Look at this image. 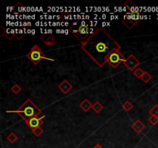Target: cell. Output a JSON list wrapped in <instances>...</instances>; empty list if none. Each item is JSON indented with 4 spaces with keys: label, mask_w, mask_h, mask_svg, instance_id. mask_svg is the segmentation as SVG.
<instances>
[{
    "label": "cell",
    "mask_w": 158,
    "mask_h": 148,
    "mask_svg": "<svg viewBox=\"0 0 158 148\" xmlns=\"http://www.w3.org/2000/svg\"><path fill=\"white\" fill-rule=\"evenodd\" d=\"M124 6L130 11L129 12H133L136 11V4L132 0H128L126 2H124Z\"/></svg>",
    "instance_id": "4fadbf2b"
},
{
    "label": "cell",
    "mask_w": 158,
    "mask_h": 148,
    "mask_svg": "<svg viewBox=\"0 0 158 148\" xmlns=\"http://www.w3.org/2000/svg\"><path fill=\"white\" fill-rule=\"evenodd\" d=\"M58 88H59V90H60L62 93H63L64 94H66L68 92H69L71 89H73V85H72L67 79H64V80L58 86Z\"/></svg>",
    "instance_id": "30bf717a"
},
{
    "label": "cell",
    "mask_w": 158,
    "mask_h": 148,
    "mask_svg": "<svg viewBox=\"0 0 158 148\" xmlns=\"http://www.w3.org/2000/svg\"><path fill=\"white\" fill-rule=\"evenodd\" d=\"M40 39L43 41V43L46 45V46H53L55 42H56V39H55L54 36H53L52 33H44V34L42 35L40 37Z\"/></svg>",
    "instance_id": "9c48e42d"
},
{
    "label": "cell",
    "mask_w": 158,
    "mask_h": 148,
    "mask_svg": "<svg viewBox=\"0 0 158 148\" xmlns=\"http://www.w3.org/2000/svg\"><path fill=\"white\" fill-rule=\"evenodd\" d=\"M92 148H103V147L101 146V145H100V144H97L95 145V146L93 147H92Z\"/></svg>",
    "instance_id": "484cf974"
},
{
    "label": "cell",
    "mask_w": 158,
    "mask_h": 148,
    "mask_svg": "<svg viewBox=\"0 0 158 148\" xmlns=\"http://www.w3.org/2000/svg\"><path fill=\"white\" fill-rule=\"evenodd\" d=\"M126 58L120 53V50L112 52L107 59V63L113 68H117L121 63H124Z\"/></svg>",
    "instance_id": "5b68a950"
},
{
    "label": "cell",
    "mask_w": 158,
    "mask_h": 148,
    "mask_svg": "<svg viewBox=\"0 0 158 148\" xmlns=\"http://www.w3.org/2000/svg\"><path fill=\"white\" fill-rule=\"evenodd\" d=\"M6 32H7V29L3 27V26H0V36H3L6 34Z\"/></svg>",
    "instance_id": "d4e9b609"
},
{
    "label": "cell",
    "mask_w": 158,
    "mask_h": 148,
    "mask_svg": "<svg viewBox=\"0 0 158 148\" xmlns=\"http://www.w3.org/2000/svg\"><path fill=\"white\" fill-rule=\"evenodd\" d=\"M43 132L44 131H43V130L41 127H38V128H36V129H34V130H33V134H34L36 137H40L41 135L43 134Z\"/></svg>",
    "instance_id": "7402d4cb"
},
{
    "label": "cell",
    "mask_w": 158,
    "mask_h": 148,
    "mask_svg": "<svg viewBox=\"0 0 158 148\" xmlns=\"http://www.w3.org/2000/svg\"><path fill=\"white\" fill-rule=\"evenodd\" d=\"M26 57L35 65L39 64L40 63V61L43 60V59H46V60L52 61V62L54 61L53 59L48 58V57L46 56L44 53L42 52V49H40V47L37 46V45H34L32 47L31 50L29 52V53H27Z\"/></svg>",
    "instance_id": "277c9868"
},
{
    "label": "cell",
    "mask_w": 158,
    "mask_h": 148,
    "mask_svg": "<svg viewBox=\"0 0 158 148\" xmlns=\"http://www.w3.org/2000/svg\"><path fill=\"white\" fill-rule=\"evenodd\" d=\"M18 140V137L14 134V133H11L8 137H7V140L11 144H14L16 140Z\"/></svg>",
    "instance_id": "e0dca14e"
},
{
    "label": "cell",
    "mask_w": 158,
    "mask_h": 148,
    "mask_svg": "<svg viewBox=\"0 0 158 148\" xmlns=\"http://www.w3.org/2000/svg\"><path fill=\"white\" fill-rule=\"evenodd\" d=\"M133 73H134V75L137 78H138V79H141L142 76H143V74L144 73V71H143L140 68H137Z\"/></svg>",
    "instance_id": "44dd1931"
},
{
    "label": "cell",
    "mask_w": 158,
    "mask_h": 148,
    "mask_svg": "<svg viewBox=\"0 0 158 148\" xmlns=\"http://www.w3.org/2000/svg\"><path fill=\"white\" fill-rule=\"evenodd\" d=\"M132 129L136 132L137 134H140L145 129V125L140 120H137L132 124Z\"/></svg>",
    "instance_id": "8fae6325"
},
{
    "label": "cell",
    "mask_w": 158,
    "mask_h": 148,
    "mask_svg": "<svg viewBox=\"0 0 158 148\" xmlns=\"http://www.w3.org/2000/svg\"><path fill=\"white\" fill-rule=\"evenodd\" d=\"M151 79H152V76L150 75L148 72H144V73L143 74V76H142L141 77L142 80L146 83H147L148 82H150V80H151Z\"/></svg>",
    "instance_id": "9a60e30c"
},
{
    "label": "cell",
    "mask_w": 158,
    "mask_h": 148,
    "mask_svg": "<svg viewBox=\"0 0 158 148\" xmlns=\"http://www.w3.org/2000/svg\"><path fill=\"white\" fill-rule=\"evenodd\" d=\"M124 64L130 71L134 72L137 68H138V66L140 64V62L138 60L133 54H130V55L126 59Z\"/></svg>",
    "instance_id": "52a82bcc"
},
{
    "label": "cell",
    "mask_w": 158,
    "mask_h": 148,
    "mask_svg": "<svg viewBox=\"0 0 158 148\" xmlns=\"http://www.w3.org/2000/svg\"><path fill=\"white\" fill-rule=\"evenodd\" d=\"M15 33H16V37L18 39H22V37L24 36V33H23L22 29H16V30H15Z\"/></svg>",
    "instance_id": "cb8c5ba5"
},
{
    "label": "cell",
    "mask_w": 158,
    "mask_h": 148,
    "mask_svg": "<svg viewBox=\"0 0 158 148\" xmlns=\"http://www.w3.org/2000/svg\"><path fill=\"white\" fill-rule=\"evenodd\" d=\"M6 39H8L9 40H12L16 37V33H15L14 30H7L6 34L5 35Z\"/></svg>",
    "instance_id": "ffe728a7"
},
{
    "label": "cell",
    "mask_w": 158,
    "mask_h": 148,
    "mask_svg": "<svg viewBox=\"0 0 158 148\" xmlns=\"http://www.w3.org/2000/svg\"><path fill=\"white\" fill-rule=\"evenodd\" d=\"M140 20V13L137 11L133 12H127V16L124 19L122 22L125 25L128 29H132L136 26Z\"/></svg>",
    "instance_id": "8992f818"
},
{
    "label": "cell",
    "mask_w": 158,
    "mask_h": 148,
    "mask_svg": "<svg viewBox=\"0 0 158 148\" xmlns=\"http://www.w3.org/2000/svg\"><path fill=\"white\" fill-rule=\"evenodd\" d=\"M7 113H15L20 116L22 120L25 121L28 120L29 119L33 117H38L41 114V110L33 103L31 99H27L24 104L19 108L18 110L10 111L8 110Z\"/></svg>",
    "instance_id": "3957f363"
},
{
    "label": "cell",
    "mask_w": 158,
    "mask_h": 148,
    "mask_svg": "<svg viewBox=\"0 0 158 148\" xmlns=\"http://www.w3.org/2000/svg\"><path fill=\"white\" fill-rule=\"evenodd\" d=\"M149 114L151 116H154V117H158V105L157 104H155V105L149 111Z\"/></svg>",
    "instance_id": "ac0fdd59"
},
{
    "label": "cell",
    "mask_w": 158,
    "mask_h": 148,
    "mask_svg": "<svg viewBox=\"0 0 158 148\" xmlns=\"http://www.w3.org/2000/svg\"><path fill=\"white\" fill-rule=\"evenodd\" d=\"M44 117L45 116H43V117H39V116L38 117H33L29 119L28 120L25 122H26L27 126L30 128L31 130H33L38 127H40L43 125V119Z\"/></svg>",
    "instance_id": "ba28073f"
},
{
    "label": "cell",
    "mask_w": 158,
    "mask_h": 148,
    "mask_svg": "<svg viewBox=\"0 0 158 148\" xmlns=\"http://www.w3.org/2000/svg\"><path fill=\"white\" fill-rule=\"evenodd\" d=\"M134 107V105L132 104L131 102L126 101L124 104H123V109L125 110L126 112H129L130 110H132V108Z\"/></svg>",
    "instance_id": "2e32d148"
},
{
    "label": "cell",
    "mask_w": 158,
    "mask_h": 148,
    "mask_svg": "<svg viewBox=\"0 0 158 148\" xmlns=\"http://www.w3.org/2000/svg\"><path fill=\"white\" fill-rule=\"evenodd\" d=\"M11 90H12V93H15V94H18V93H20L21 90H22V87H21L19 84H17V83H15L14 85L12 87V88H11Z\"/></svg>",
    "instance_id": "d6986e66"
},
{
    "label": "cell",
    "mask_w": 158,
    "mask_h": 148,
    "mask_svg": "<svg viewBox=\"0 0 158 148\" xmlns=\"http://www.w3.org/2000/svg\"><path fill=\"white\" fill-rule=\"evenodd\" d=\"M81 49L99 67H103L108 56L114 51L120 50L121 46L107 31L99 28L87 43L81 44Z\"/></svg>",
    "instance_id": "6da1fadb"
},
{
    "label": "cell",
    "mask_w": 158,
    "mask_h": 148,
    "mask_svg": "<svg viewBox=\"0 0 158 148\" xmlns=\"http://www.w3.org/2000/svg\"><path fill=\"white\" fill-rule=\"evenodd\" d=\"M92 109L93 110V111L97 113V114H99V112L101 111L103 109H104V106L102 105L99 102L97 101L94 104H93V107H92Z\"/></svg>",
    "instance_id": "5bb4252c"
},
{
    "label": "cell",
    "mask_w": 158,
    "mask_h": 148,
    "mask_svg": "<svg viewBox=\"0 0 158 148\" xmlns=\"http://www.w3.org/2000/svg\"><path fill=\"white\" fill-rule=\"evenodd\" d=\"M149 121L152 125L155 126L157 124H158V117H154V116H150L149 117Z\"/></svg>",
    "instance_id": "603a6c76"
},
{
    "label": "cell",
    "mask_w": 158,
    "mask_h": 148,
    "mask_svg": "<svg viewBox=\"0 0 158 148\" xmlns=\"http://www.w3.org/2000/svg\"><path fill=\"white\" fill-rule=\"evenodd\" d=\"M92 107H93V105H92L91 103H90L89 100H88L87 99H83V102L79 104V107L81 108L84 112L89 111L92 108Z\"/></svg>",
    "instance_id": "7c38bea8"
},
{
    "label": "cell",
    "mask_w": 158,
    "mask_h": 148,
    "mask_svg": "<svg viewBox=\"0 0 158 148\" xmlns=\"http://www.w3.org/2000/svg\"><path fill=\"white\" fill-rule=\"evenodd\" d=\"M99 29V27L97 26L89 27L87 25H79L77 26L76 23H73L69 30L81 43V44H84L96 34Z\"/></svg>",
    "instance_id": "7a4b0ae2"
}]
</instances>
